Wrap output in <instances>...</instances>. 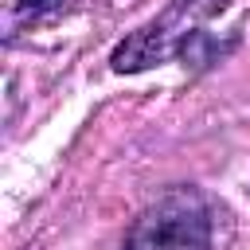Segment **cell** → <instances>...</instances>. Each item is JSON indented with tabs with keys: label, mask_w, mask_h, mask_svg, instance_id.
I'll use <instances>...</instances> for the list:
<instances>
[{
	"label": "cell",
	"mask_w": 250,
	"mask_h": 250,
	"mask_svg": "<svg viewBox=\"0 0 250 250\" xmlns=\"http://www.w3.org/2000/svg\"><path fill=\"white\" fill-rule=\"evenodd\" d=\"M230 0H168V8L148 20L145 27H137L129 39H121L109 55V66L117 74H137L148 66H160L164 59H184L188 62H211L215 55H223V47H215L199 27L223 12Z\"/></svg>",
	"instance_id": "cell-1"
},
{
	"label": "cell",
	"mask_w": 250,
	"mask_h": 250,
	"mask_svg": "<svg viewBox=\"0 0 250 250\" xmlns=\"http://www.w3.org/2000/svg\"><path fill=\"white\" fill-rule=\"evenodd\" d=\"M121 250H211V203L199 188H168L129 227Z\"/></svg>",
	"instance_id": "cell-2"
}]
</instances>
